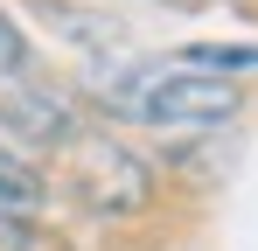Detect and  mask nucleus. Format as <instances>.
Returning a JSON list of instances; mask_svg holds the SVG:
<instances>
[{
	"label": "nucleus",
	"mask_w": 258,
	"mask_h": 251,
	"mask_svg": "<svg viewBox=\"0 0 258 251\" xmlns=\"http://www.w3.org/2000/svg\"><path fill=\"white\" fill-rule=\"evenodd\" d=\"M70 189L91 209H105V216H133V209H147V196H154V174L112 133H91V140L77 133L70 140Z\"/></svg>",
	"instance_id": "obj_1"
},
{
	"label": "nucleus",
	"mask_w": 258,
	"mask_h": 251,
	"mask_svg": "<svg viewBox=\"0 0 258 251\" xmlns=\"http://www.w3.org/2000/svg\"><path fill=\"white\" fill-rule=\"evenodd\" d=\"M42 14H49V28H56V35L84 42V49H112V42H119V28H112V21H98V14H84V7H56V0H42Z\"/></svg>",
	"instance_id": "obj_5"
},
{
	"label": "nucleus",
	"mask_w": 258,
	"mask_h": 251,
	"mask_svg": "<svg viewBox=\"0 0 258 251\" xmlns=\"http://www.w3.org/2000/svg\"><path fill=\"white\" fill-rule=\"evenodd\" d=\"M42 244V230L28 223V216H14V209H0V251H35Z\"/></svg>",
	"instance_id": "obj_7"
},
{
	"label": "nucleus",
	"mask_w": 258,
	"mask_h": 251,
	"mask_svg": "<svg viewBox=\"0 0 258 251\" xmlns=\"http://www.w3.org/2000/svg\"><path fill=\"white\" fill-rule=\"evenodd\" d=\"M0 133H14L21 147H70L84 126H77V112L56 98V91H42V84H14L7 98H0Z\"/></svg>",
	"instance_id": "obj_2"
},
{
	"label": "nucleus",
	"mask_w": 258,
	"mask_h": 251,
	"mask_svg": "<svg viewBox=\"0 0 258 251\" xmlns=\"http://www.w3.org/2000/svg\"><path fill=\"white\" fill-rule=\"evenodd\" d=\"M28 63H35V49H28L21 21H14V14H7V0H0V77L21 84V77H28Z\"/></svg>",
	"instance_id": "obj_6"
},
{
	"label": "nucleus",
	"mask_w": 258,
	"mask_h": 251,
	"mask_svg": "<svg viewBox=\"0 0 258 251\" xmlns=\"http://www.w3.org/2000/svg\"><path fill=\"white\" fill-rule=\"evenodd\" d=\"M174 63H188V70H216V77H237V70H258V42H188Z\"/></svg>",
	"instance_id": "obj_4"
},
{
	"label": "nucleus",
	"mask_w": 258,
	"mask_h": 251,
	"mask_svg": "<svg viewBox=\"0 0 258 251\" xmlns=\"http://www.w3.org/2000/svg\"><path fill=\"white\" fill-rule=\"evenodd\" d=\"M49 203V181H42V167L35 161H21L7 140H0V209H14V216H28V209H42Z\"/></svg>",
	"instance_id": "obj_3"
}]
</instances>
